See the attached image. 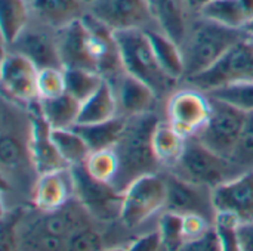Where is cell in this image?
<instances>
[{"instance_id": "cell-1", "label": "cell", "mask_w": 253, "mask_h": 251, "mask_svg": "<svg viewBox=\"0 0 253 251\" xmlns=\"http://www.w3.org/2000/svg\"><path fill=\"white\" fill-rule=\"evenodd\" d=\"M126 118L125 132L114 146L119 157V173L113 185L122 192L139 176L157 173L160 166L153 148V135L160 121L157 115L147 112Z\"/></svg>"}, {"instance_id": "cell-2", "label": "cell", "mask_w": 253, "mask_h": 251, "mask_svg": "<svg viewBox=\"0 0 253 251\" xmlns=\"http://www.w3.org/2000/svg\"><path fill=\"white\" fill-rule=\"evenodd\" d=\"M246 37L243 30L231 28L197 16L181 43L185 64V78L200 74L216 64L233 46Z\"/></svg>"}, {"instance_id": "cell-3", "label": "cell", "mask_w": 253, "mask_h": 251, "mask_svg": "<svg viewBox=\"0 0 253 251\" xmlns=\"http://www.w3.org/2000/svg\"><path fill=\"white\" fill-rule=\"evenodd\" d=\"M119 46L122 67L126 72L150 84L160 96L168 93L178 83L160 67L151 41L144 28H129L114 31Z\"/></svg>"}, {"instance_id": "cell-4", "label": "cell", "mask_w": 253, "mask_h": 251, "mask_svg": "<svg viewBox=\"0 0 253 251\" xmlns=\"http://www.w3.org/2000/svg\"><path fill=\"white\" fill-rule=\"evenodd\" d=\"M170 172L181 179L215 189L245 170L234 164L233 160L205 146L196 136H191L187 139L181 157L170 166Z\"/></svg>"}, {"instance_id": "cell-5", "label": "cell", "mask_w": 253, "mask_h": 251, "mask_svg": "<svg viewBox=\"0 0 253 251\" xmlns=\"http://www.w3.org/2000/svg\"><path fill=\"white\" fill-rule=\"evenodd\" d=\"M185 81L190 87L205 93L237 83L253 81V38L246 36L209 70L188 77Z\"/></svg>"}, {"instance_id": "cell-6", "label": "cell", "mask_w": 253, "mask_h": 251, "mask_svg": "<svg viewBox=\"0 0 253 251\" xmlns=\"http://www.w3.org/2000/svg\"><path fill=\"white\" fill-rule=\"evenodd\" d=\"M166 206V180L159 173L142 175L123 191L120 222L127 229L141 226Z\"/></svg>"}, {"instance_id": "cell-7", "label": "cell", "mask_w": 253, "mask_h": 251, "mask_svg": "<svg viewBox=\"0 0 253 251\" xmlns=\"http://www.w3.org/2000/svg\"><path fill=\"white\" fill-rule=\"evenodd\" d=\"M209 96V95H208ZM212 112L196 138L213 152L231 160L242 135L248 112L212 96Z\"/></svg>"}, {"instance_id": "cell-8", "label": "cell", "mask_w": 253, "mask_h": 251, "mask_svg": "<svg viewBox=\"0 0 253 251\" xmlns=\"http://www.w3.org/2000/svg\"><path fill=\"white\" fill-rule=\"evenodd\" d=\"M73 180V197H76L93 219L110 222L120 219L123 192L119 191L113 183L99 182L93 179L84 164L70 167Z\"/></svg>"}, {"instance_id": "cell-9", "label": "cell", "mask_w": 253, "mask_h": 251, "mask_svg": "<svg viewBox=\"0 0 253 251\" xmlns=\"http://www.w3.org/2000/svg\"><path fill=\"white\" fill-rule=\"evenodd\" d=\"M55 33L64 70L80 68L99 72L96 40L82 18L56 30Z\"/></svg>"}, {"instance_id": "cell-10", "label": "cell", "mask_w": 253, "mask_h": 251, "mask_svg": "<svg viewBox=\"0 0 253 251\" xmlns=\"http://www.w3.org/2000/svg\"><path fill=\"white\" fill-rule=\"evenodd\" d=\"M211 112V98L194 87L175 92L168 104V121L185 139L200 132L209 120Z\"/></svg>"}, {"instance_id": "cell-11", "label": "cell", "mask_w": 253, "mask_h": 251, "mask_svg": "<svg viewBox=\"0 0 253 251\" xmlns=\"http://www.w3.org/2000/svg\"><path fill=\"white\" fill-rule=\"evenodd\" d=\"M166 206L165 210L178 215H202L215 222L216 210L213 206V189L178 178L172 172L165 176Z\"/></svg>"}, {"instance_id": "cell-12", "label": "cell", "mask_w": 253, "mask_h": 251, "mask_svg": "<svg viewBox=\"0 0 253 251\" xmlns=\"http://www.w3.org/2000/svg\"><path fill=\"white\" fill-rule=\"evenodd\" d=\"M50 132L52 127L46 121L37 99L33 104H30V135H28L30 161L37 176L70 167L68 163L59 154L58 148L55 146Z\"/></svg>"}, {"instance_id": "cell-13", "label": "cell", "mask_w": 253, "mask_h": 251, "mask_svg": "<svg viewBox=\"0 0 253 251\" xmlns=\"http://www.w3.org/2000/svg\"><path fill=\"white\" fill-rule=\"evenodd\" d=\"M87 10L113 31L129 28H154L157 25L148 0H95ZM159 28V27H156Z\"/></svg>"}, {"instance_id": "cell-14", "label": "cell", "mask_w": 253, "mask_h": 251, "mask_svg": "<svg viewBox=\"0 0 253 251\" xmlns=\"http://www.w3.org/2000/svg\"><path fill=\"white\" fill-rule=\"evenodd\" d=\"M37 77L39 68L27 56L13 50H3L1 87L10 101L27 105L37 101Z\"/></svg>"}, {"instance_id": "cell-15", "label": "cell", "mask_w": 253, "mask_h": 251, "mask_svg": "<svg viewBox=\"0 0 253 251\" xmlns=\"http://www.w3.org/2000/svg\"><path fill=\"white\" fill-rule=\"evenodd\" d=\"M216 212L231 213L243 223H253V170H246L237 178L213 189Z\"/></svg>"}, {"instance_id": "cell-16", "label": "cell", "mask_w": 253, "mask_h": 251, "mask_svg": "<svg viewBox=\"0 0 253 251\" xmlns=\"http://www.w3.org/2000/svg\"><path fill=\"white\" fill-rule=\"evenodd\" d=\"M46 28H33L27 27V30L19 36V38L10 46L13 52H18L27 56L39 70L43 68H64L59 56L56 33L47 34Z\"/></svg>"}, {"instance_id": "cell-17", "label": "cell", "mask_w": 253, "mask_h": 251, "mask_svg": "<svg viewBox=\"0 0 253 251\" xmlns=\"http://www.w3.org/2000/svg\"><path fill=\"white\" fill-rule=\"evenodd\" d=\"M73 197L70 167L37 176L33 188L34 207L42 213H53L64 207Z\"/></svg>"}, {"instance_id": "cell-18", "label": "cell", "mask_w": 253, "mask_h": 251, "mask_svg": "<svg viewBox=\"0 0 253 251\" xmlns=\"http://www.w3.org/2000/svg\"><path fill=\"white\" fill-rule=\"evenodd\" d=\"M116 77L117 84L116 87L113 84L111 86L119 102V111H122L126 117L151 112L159 96L156 90L145 81L126 71L119 72Z\"/></svg>"}, {"instance_id": "cell-19", "label": "cell", "mask_w": 253, "mask_h": 251, "mask_svg": "<svg viewBox=\"0 0 253 251\" xmlns=\"http://www.w3.org/2000/svg\"><path fill=\"white\" fill-rule=\"evenodd\" d=\"M157 27L173 38L182 43L191 25L190 16L194 13L188 0H148Z\"/></svg>"}, {"instance_id": "cell-20", "label": "cell", "mask_w": 253, "mask_h": 251, "mask_svg": "<svg viewBox=\"0 0 253 251\" xmlns=\"http://www.w3.org/2000/svg\"><path fill=\"white\" fill-rule=\"evenodd\" d=\"M31 15L40 25L59 30L76 19L83 18L87 4L83 0H28Z\"/></svg>"}, {"instance_id": "cell-21", "label": "cell", "mask_w": 253, "mask_h": 251, "mask_svg": "<svg viewBox=\"0 0 253 251\" xmlns=\"http://www.w3.org/2000/svg\"><path fill=\"white\" fill-rule=\"evenodd\" d=\"M196 15L231 28L243 30L253 18V0H209Z\"/></svg>"}, {"instance_id": "cell-22", "label": "cell", "mask_w": 253, "mask_h": 251, "mask_svg": "<svg viewBox=\"0 0 253 251\" xmlns=\"http://www.w3.org/2000/svg\"><path fill=\"white\" fill-rule=\"evenodd\" d=\"M145 31L151 41L154 55L165 72L176 81L182 80L185 77V64L181 44L165 34L160 28H147Z\"/></svg>"}, {"instance_id": "cell-23", "label": "cell", "mask_w": 253, "mask_h": 251, "mask_svg": "<svg viewBox=\"0 0 253 251\" xmlns=\"http://www.w3.org/2000/svg\"><path fill=\"white\" fill-rule=\"evenodd\" d=\"M119 102L111 83L105 78L102 86L82 104L77 124H95L117 117Z\"/></svg>"}, {"instance_id": "cell-24", "label": "cell", "mask_w": 253, "mask_h": 251, "mask_svg": "<svg viewBox=\"0 0 253 251\" xmlns=\"http://www.w3.org/2000/svg\"><path fill=\"white\" fill-rule=\"evenodd\" d=\"M31 16L28 0H0V27L4 49L10 47L27 30Z\"/></svg>"}, {"instance_id": "cell-25", "label": "cell", "mask_w": 253, "mask_h": 251, "mask_svg": "<svg viewBox=\"0 0 253 251\" xmlns=\"http://www.w3.org/2000/svg\"><path fill=\"white\" fill-rule=\"evenodd\" d=\"M126 117H114L111 120L95 123V124H74L73 129L86 141L90 151H101L107 148H114L120 141L125 127Z\"/></svg>"}, {"instance_id": "cell-26", "label": "cell", "mask_w": 253, "mask_h": 251, "mask_svg": "<svg viewBox=\"0 0 253 251\" xmlns=\"http://www.w3.org/2000/svg\"><path fill=\"white\" fill-rule=\"evenodd\" d=\"M40 109L52 129H71L77 124L82 102L70 93H62L50 99H39Z\"/></svg>"}, {"instance_id": "cell-27", "label": "cell", "mask_w": 253, "mask_h": 251, "mask_svg": "<svg viewBox=\"0 0 253 251\" xmlns=\"http://www.w3.org/2000/svg\"><path fill=\"white\" fill-rule=\"evenodd\" d=\"M187 139L179 135L169 121H159L153 135L154 154L160 164L173 166L181 157Z\"/></svg>"}, {"instance_id": "cell-28", "label": "cell", "mask_w": 253, "mask_h": 251, "mask_svg": "<svg viewBox=\"0 0 253 251\" xmlns=\"http://www.w3.org/2000/svg\"><path fill=\"white\" fill-rule=\"evenodd\" d=\"M50 136L59 154L68 163L70 167L77 166V164H84V161L92 152L86 141L73 127L71 129H52Z\"/></svg>"}, {"instance_id": "cell-29", "label": "cell", "mask_w": 253, "mask_h": 251, "mask_svg": "<svg viewBox=\"0 0 253 251\" xmlns=\"http://www.w3.org/2000/svg\"><path fill=\"white\" fill-rule=\"evenodd\" d=\"M65 92L82 104L89 99L105 81V77L96 71L65 68Z\"/></svg>"}, {"instance_id": "cell-30", "label": "cell", "mask_w": 253, "mask_h": 251, "mask_svg": "<svg viewBox=\"0 0 253 251\" xmlns=\"http://www.w3.org/2000/svg\"><path fill=\"white\" fill-rule=\"evenodd\" d=\"M87 173L99 180L113 183L119 173V157L114 148H107L101 151H93L84 161Z\"/></svg>"}, {"instance_id": "cell-31", "label": "cell", "mask_w": 253, "mask_h": 251, "mask_svg": "<svg viewBox=\"0 0 253 251\" xmlns=\"http://www.w3.org/2000/svg\"><path fill=\"white\" fill-rule=\"evenodd\" d=\"M25 154L30 155L28 151L24 152V145L21 139L13 132H7L6 127H3L0 141V163L3 178H7V175H12L21 167Z\"/></svg>"}, {"instance_id": "cell-32", "label": "cell", "mask_w": 253, "mask_h": 251, "mask_svg": "<svg viewBox=\"0 0 253 251\" xmlns=\"http://www.w3.org/2000/svg\"><path fill=\"white\" fill-rule=\"evenodd\" d=\"M206 95H209L215 99L224 101L245 112L253 111V81L219 87V89L208 92Z\"/></svg>"}, {"instance_id": "cell-33", "label": "cell", "mask_w": 253, "mask_h": 251, "mask_svg": "<svg viewBox=\"0 0 253 251\" xmlns=\"http://www.w3.org/2000/svg\"><path fill=\"white\" fill-rule=\"evenodd\" d=\"M182 215L173 212H165L159 220V232L166 250H182L185 246L182 232Z\"/></svg>"}, {"instance_id": "cell-34", "label": "cell", "mask_w": 253, "mask_h": 251, "mask_svg": "<svg viewBox=\"0 0 253 251\" xmlns=\"http://www.w3.org/2000/svg\"><path fill=\"white\" fill-rule=\"evenodd\" d=\"M242 222L237 216L225 212H216L213 228L221 240L222 250L237 251L240 249V238H239V229Z\"/></svg>"}, {"instance_id": "cell-35", "label": "cell", "mask_w": 253, "mask_h": 251, "mask_svg": "<svg viewBox=\"0 0 253 251\" xmlns=\"http://www.w3.org/2000/svg\"><path fill=\"white\" fill-rule=\"evenodd\" d=\"M65 93V72L64 68H43L39 70L37 95L39 99H50Z\"/></svg>"}, {"instance_id": "cell-36", "label": "cell", "mask_w": 253, "mask_h": 251, "mask_svg": "<svg viewBox=\"0 0 253 251\" xmlns=\"http://www.w3.org/2000/svg\"><path fill=\"white\" fill-rule=\"evenodd\" d=\"M231 160L245 172L253 170V111L246 115L245 126Z\"/></svg>"}, {"instance_id": "cell-37", "label": "cell", "mask_w": 253, "mask_h": 251, "mask_svg": "<svg viewBox=\"0 0 253 251\" xmlns=\"http://www.w3.org/2000/svg\"><path fill=\"white\" fill-rule=\"evenodd\" d=\"M67 249L76 251H95L104 249V240L98 231L90 228H84L76 234H73L67 240Z\"/></svg>"}, {"instance_id": "cell-38", "label": "cell", "mask_w": 253, "mask_h": 251, "mask_svg": "<svg viewBox=\"0 0 253 251\" xmlns=\"http://www.w3.org/2000/svg\"><path fill=\"white\" fill-rule=\"evenodd\" d=\"M213 223L202 215H184L182 219V232L185 244L193 243L202 238L205 234L211 231Z\"/></svg>"}, {"instance_id": "cell-39", "label": "cell", "mask_w": 253, "mask_h": 251, "mask_svg": "<svg viewBox=\"0 0 253 251\" xmlns=\"http://www.w3.org/2000/svg\"><path fill=\"white\" fill-rule=\"evenodd\" d=\"M12 225L7 219L3 217V231H1V250H13L16 247V228L22 220V210H13L10 215Z\"/></svg>"}, {"instance_id": "cell-40", "label": "cell", "mask_w": 253, "mask_h": 251, "mask_svg": "<svg viewBox=\"0 0 253 251\" xmlns=\"http://www.w3.org/2000/svg\"><path fill=\"white\" fill-rule=\"evenodd\" d=\"M182 250H190V251H213V250H222V244L221 240L215 231V228L212 226L211 231L208 234H205L202 238L188 243L184 246Z\"/></svg>"}, {"instance_id": "cell-41", "label": "cell", "mask_w": 253, "mask_h": 251, "mask_svg": "<svg viewBox=\"0 0 253 251\" xmlns=\"http://www.w3.org/2000/svg\"><path fill=\"white\" fill-rule=\"evenodd\" d=\"M160 247H163L162 243V235L159 231L151 232L148 235H144L141 238H138L136 241H133L129 246V250L132 251H156L159 250Z\"/></svg>"}, {"instance_id": "cell-42", "label": "cell", "mask_w": 253, "mask_h": 251, "mask_svg": "<svg viewBox=\"0 0 253 251\" xmlns=\"http://www.w3.org/2000/svg\"><path fill=\"white\" fill-rule=\"evenodd\" d=\"M240 249L245 251H253V223H243L239 229Z\"/></svg>"}, {"instance_id": "cell-43", "label": "cell", "mask_w": 253, "mask_h": 251, "mask_svg": "<svg viewBox=\"0 0 253 251\" xmlns=\"http://www.w3.org/2000/svg\"><path fill=\"white\" fill-rule=\"evenodd\" d=\"M190 1V7H191V10L194 12V13H197V10L205 4V3H208L209 0H188Z\"/></svg>"}, {"instance_id": "cell-44", "label": "cell", "mask_w": 253, "mask_h": 251, "mask_svg": "<svg viewBox=\"0 0 253 251\" xmlns=\"http://www.w3.org/2000/svg\"><path fill=\"white\" fill-rule=\"evenodd\" d=\"M243 33L248 36V37H252L253 38V18L243 27Z\"/></svg>"}]
</instances>
